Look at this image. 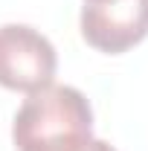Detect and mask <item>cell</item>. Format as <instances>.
Returning a JSON list of instances; mask_svg holds the SVG:
<instances>
[{"instance_id": "obj_4", "label": "cell", "mask_w": 148, "mask_h": 151, "mask_svg": "<svg viewBox=\"0 0 148 151\" xmlns=\"http://www.w3.org/2000/svg\"><path fill=\"white\" fill-rule=\"evenodd\" d=\"M102 3H113V0H84V6H102Z\"/></svg>"}, {"instance_id": "obj_1", "label": "cell", "mask_w": 148, "mask_h": 151, "mask_svg": "<svg viewBox=\"0 0 148 151\" xmlns=\"http://www.w3.org/2000/svg\"><path fill=\"white\" fill-rule=\"evenodd\" d=\"M18 151H116L93 137V108L70 84H50L26 93L12 122Z\"/></svg>"}, {"instance_id": "obj_2", "label": "cell", "mask_w": 148, "mask_h": 151, "mask_svg": "<svg viewBox=\"0 0 148 151\" xmlns=\"http://www.w3.org/2000/svg\"><path fill=\"white\" fill-rule=\"evenodd\" d=\"M58 55L50 38L26 23L0 26V87L35 93L52 84Z\"/></svg>"}, {"instance_id": "obj_3", "label": "cell", "mask_w": 148, "mask_h": 151, "mask_svg": "<svg viewBox=\"0 0 148 151\" xmlns=\"http://www.w3.org/2000/svg\"><path fill=\"white\" fill-rule=\"evenodd\" d=\"M81 38L93 50L119 55L148 35V0H113L102 6H81Z\"/></svg>"}]
</instances>
